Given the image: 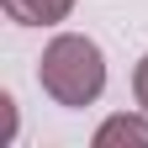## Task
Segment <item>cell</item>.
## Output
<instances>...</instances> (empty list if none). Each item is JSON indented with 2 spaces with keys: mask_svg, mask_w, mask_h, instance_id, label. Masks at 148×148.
<instances>
[{
  "mask_svg": "<svg viewBox=\"0 0 148 148\" xmlns=\"http://www.w3.org/2000/svg\"><path fill=\"white\" fill-rule=\"evenodd\" d=\"M11 132H16V101L0 95V143H11Z\"/></svg>",
  "mask_w": 148,
  "mask_h": 148,
  "instance_id": "obj_5",
  "label": "cell"
},
{
  "mask_svg": "<svg viewBox=\"0 0 148 148\" xmlns=\"http://www.w3.org/2000/svg\"><path fill=\"white\" fill-rule=\"evenodd\" d=\"M0 5H5V16L21 21V27H53V21H64L74 11V0H0Z\"/></svg>",
  "mask_w": 148,
  "mask_h": 148,
  "instance_id": "obj_2",
  "label": "cell"
},
{
  "mask_svg": "<svg viewBox=\"0 0 148 148\" xmlns=\"http://www.w3.org/2000/svg\"><path fill=\"white\" fill-rule=\"evenodd\" d=\"M132 95H138V106L148 111V53L138 58V69H132Z\"/></svg>",
  "mask_w": 148,
  "mask_h": 148,
  "instance_id": "obj_4",
  "label": "cell"
},
{
  "mask_svg": "<svg viewBox=\"0 0 148 148\" xmlns=\"http://www.w3.org/2000/svg\"><path fill=\"white\" fill-rule=\"evenodd\" d=\"M37 85L69 111L101 101V90H106V53H101V42L79 37V32H58L42 48V58H37Z\"/></svg>",
  "mask_w": 148,
  "mask_h": 148,
  "instance_id": "obj_1",
  "label": "cell"
},
{
  "mask_svg": "<svg viewBox=\"0 0 148 148\" xmlns=\"http://www.w3.org/2000/svg\"><path fill=\"white\" fill-rule=\"evenodd\" d=\"M116 143L148 148V111H143V116H111V122L95 127V148H116Z\"/></svg>",
  "mask_w": 148,
  "mask_h": 148,
  "instance_id": "obj_3",
  "label": "cell"
}]
</instances>
